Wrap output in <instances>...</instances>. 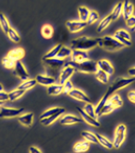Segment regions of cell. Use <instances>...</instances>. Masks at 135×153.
I'll list each match as a JSON object with an SVG mask.
<instances>
[{"label": "cell", "instance_id": "6da1fadb", "mask_svg": "<svg viewBox=\"0 0 135 153\" xmlns=\"http://www.w3.org/2000/svg\"><path fill=\"white\" fill-rule=\"evenodd\" d=\"M97 46V39L90 38L87 36L77 37L71 41V48L72 50H90Z\"/></svg>", "mask_w": 135, "mask_h": 153}, {"label": "cell", "instance_id": "7a4b0ae2", "mask_svg": "<svg viewBox=\"0 0 135 153\" xmlns=\"http://www.w3.org/2000/svg\"><path fill=\"white\" fill-rule=\"evenodd\" d=\"M97 46L107 51H117L124 47L122 43H120L116 38L111 36H104L97 38Z\"/></svg>", "mask_w": 135, "mask_h": 153}, {"label": "cell", "instance_id": "3957f363", "mask_svg": "<svg viewBox=\"0 0 135 153\" xmlns=\"http://www.w3.org/2000/svg\"><path fill=\"white\" fill-rule=\"evenodd\" d=\"M65 65H69L71 67H73L75 69V71H79V72H82V73H89V74H92L96 73V71L98 70L97 68V64L96 62L92 61V60H85V61H82V62H73V61H69L67 63H65Z\"/></svg>", "mask_w": 135, "mask_h": 153}, {"label": "cell", "instance_id": "277c9868", "mask_svg": "<svg viewBox=\"0 0 135 153\" xmlns=\"http://www.w3.org/2000/svg\"><path fill=\"white\" fill-rule=\"evenodd\" d=\"M133 82H135V77H128V78H125V77H118L113 81V83L109 86V88L107 89L106 93L104 95H106L108 98H110L113 93H115L116 91L120 90V89L126 87V86L132 84Z\"/></svg>", "mask_w": 135, "mask_h": 153}, {"label": "cell", "instance_id": "5b68a950", "mask_svg": "<svg viewBox=\"0 0 135 153\" xmlns=\"http://www.w3.org/2000/svg\"><path fill=\"white\" fill-rule=\"evenodd\" d=\"M126 136V126L124 124H120L117 126L115 133H114V139H113V147L116 149L120 148V146L122 145L123 141L125 140Z\"/></svg>", "mask_w": 135, "mask_h": 153}, {"label": "cell", "instance_id": "8992f818", "mask_svg": "<svg viewBox=\"0 0 135 153\" xmlns=\"http://www.w3.org/2000/svg\"><path fill=\"white\" fill-rule=\"evenodd\" d=\"M24 113L23 108H8L1 107L0 109V118H12L18 117Z\"/></svg>", "mask_w": 135, "mask_h": 153}, {"label": "cell", "instance_id": "52a82bcc", "mask_svg": "<svg viewBox=\"0 0 135 153\" xmlns=\"http://www.w3.org/2000/svg\"><path fill=\"white\" fill-rule=\"evenodd\" d=\"M13 74L15 76L19 77L22 81H25V80H28L30 77L29 72L26 70L25 66L23 65V63L21 61H16L15 63V67L13 69Z\"/></svg>", "mask_w": 135, "mask_h": 153}, {"label": "cell", "instance_id": "ba28073f", "mask_svg": "<svg viewBox=\"0 0 135 153\" xmlns=\"http://www.w3.org/2000/svg\"><path fill=\"white\" fill-rule=\"evenodd\" d=\"M87 22L81 21V20H70V21L66 22V27L67 29L72 33H77L83 30L87 26Z\"/></svg>", "mask_w": 135, "mask_h": 153}, {"label": "cell", "instance_id": "9c48e42d", "mask_svg": "<svg viewBox=\"0 0 135 153\" xmlns=\"http://www.w3.org/2000/svg\"><path fill=\"white\" fill-rule=\"evenodd\" d=\"M42 61L47 68L53 69V70H59L60 68H62L63 66L65 65L64 59H60V58H57V57H55V58L44 59V60H42Z\"/></svg>", "mask_w": 135, "mask_h": 153}, {"label": "cell", "instance_id": "30bf717a", "mask_svg": "<svg viewBox=\"0 0 135 153\" xmlns=\"http://www.w3.org/2000/svg\"><path fill=\"white\" fill-rule=\"evenodd\" d=\"M75 72V69L71 67L69 65H65V67L61 70V73L59 75V83L60 84H64L66 81L70 79V77L72 76Z\"/></svg>", "mask_w": 135, "mask_h": 153}, {"label": "cell", "instance_id": "8fae6325", "mask_svg": "<svg viewBox=\"0 0 135 153\" xmlns=\"http://www.w3.org/2000/svg\"><path fill=\"white\" fill-rule=\"evenodd\" d=\"M96 64H97V68H98L99 70L104 71L105 73H107L109 75V76L114 73V67L112 66V64L108 61V60L101 59V60H99V61H97Z\"/></svg>", "mask_w": 135, "mask_h": 153}, {"label": "cell", "instance_id": "7c38bea8", "mask_svg": "<svg viewBox=\"0 0 135 153\" xmlns=\"http://www.w3.org/2000/svg\"><path fill=\"white\" fill-rule=\"evenodd\" d=\"M70 97L74 98V99L78 100V101H81V102H85V103H89L90 102V99L89 97L86 95L84 92L79 90V89H76V88H73L69 93H68Z\"/></svg>", "mask_w": 135, "mask_h": 153}, {"label": "cell", "instance_id": "4fadbf2b", "mask_svg": "<svg viewBox=\"0 0 135 153\" xmlns=\"http://www.w3.org/2000/svg\"><path fill=\"white\" fill-rule=\"evenodd\" d=\"M36 82L38 83L40 85H43V86H50V85H53L56 83V79L54 77H51V76H48V75H37L36 76Z\"/></svg>", "mask_w": 135, "mask_h": 153}, {"label": "cell", "instance_id": "5bb4252c", "mask_svg": "<svg viewBox=\"0 0 135 153\" xmlns=\"http://www.w3.org/2000/svg\"><path fill=\"white\" fill-rule=\"evenodd\" d=\"M71 61L73 62H82L88 59V54L84 50H72L71 53Z\"/></svg>", "mask_w": 135, "mask_h": 153}, {"label": "cell", "instance_id": "9a60e30c", "mask_svg": "<svg viewBox=\"0 0 135 153\" xmlns=\"http://www.w3.org/2000/svg\"><path fill=\"white\" fill-rule=\"evenodd\" d=\"M133 12H134V5L129 0H124L122 5V15L124 17V19L126 20L129 17L133 16Z\"/></svg>", "mask_w": 135, "mask_h": 153}, {"label": "cell", "instance_id": "2e32d148", "mask_svg": "<svg viewBox=\"0 0 135 153\" xmlns=\"http://www.w3.org/2000/svg\"><path fill=\"white\" fill-rule=\"evenodd\" d=\"M78 109V111H79V113L80 115H81V117H82V119L85 121L86 123L88 124V125H91V126H95V127H99L100 126V122L98 120L96 119V118H93V117H91L90 115H88L86 112L83 110V109L81 108H77Z\"/></svg>", "mask_w": 135, "mask_h": 153}, {"label": "cell", "instance_id": "e0dca14e", "mask_svg": "<svg viewBox=\"0 0 135 153\" xmlns=\"http://www.w3.org/2000/svg\"><path fill=\"white\" fill-rule=\"evenodd\" d=\"M82 119L79 117L75 116V115H71V114H67L64 115L61 119H60V123L62 125H73V124H77V123H81Z\"/></svg>", "mask_w": 135, "mask_h": 153}, {"label": "cell", "instance_id": "ac0fdd59", "mask_svg": "<svg viewBox=\"0 0 135 153\" xmlns=\"http://www.w3.org/2000/svg\"><path fill=\"white\" fill-rule=\"evenodd\" d=\"M25 55V51L23 48H14L12 50L9 51L7 56H9L11 59H13L14 61H20Z\"/></svg>", "mask_w": 135, "mask_h": 153}, {"label": "cell", "instance_id": "d6986e66", "mask_svg": "<svg viewBox=\"0 0 135 153\" xmlns=\"http://www.w3.org/2000/svg\"><path fill=\"white\" fill-rule=\"evenodd\" d=\"M17 119H18V121L22 125L30 127L32 126L33 123V113H31V112H29V113H23L17 117Z\"/></svg>", "mask_w": 135, "mask_h": 153}, {"label": "cell", "instance_id": "ffe728a7", "mask_svg": "<svg viewBox=\"0 0 135 153\" xmlns=\"http://www.w3.org/2000/svg\"><path fill=\"white\" fill-rule=\"evenodd\" d=\"M48 94L51 95V96H57V95H60L61 93H63V84H53L48 86Z\"/></svg>", "mask_w": 135, "mask_h": 153}, {"label": "cell", "instance_id": "44dd1931", "mask_svg": "<svg viewBox=\"0 0 135 153\" xmlns=\"http://www.w3.org/2000/svg\"><path fill=\"white\" fill-rule=\"evenodd\" d=\"M90 147V143L87 141H82V142H77L74 144L73 146V151L75 153H83L86 152Z\"/></svg>", "mask_w": 135, "mask_h": 153}, {"label": "cell", "instance_id": "7402d4cb", "mask_svg": "<svg viewBox=\"0 0 135 153\" xmlns=\"http://www.w3.org/2000/svg\"><path fill=\"white\" fill-rule=\"evenodd\" d=\"M122 5H123V2H119V3H117L116 6L114 7V9L112 10V12L110 13V15H109L112 21L117 20L122 14Z\"/></svg>", "mask_w": 135, "mask_h": 153}, {"label": "cell", "instance_id": "603a6c76", "mask_svg": "<svg viewBox=\"0 0 135 153\" xmlns=\"http://www.w3.org/2000/svg\"><path fill=\"white\" fill-rule=\"evenodd\" d=\"M59 112H62V113H64L65 109L62 108V107L50 108V109H48V110L44 111L41 115H40V119H42V118H46V117H50V116H52V115H54V114L59 113Z\"/></svg>", "mask_w": 135, "mask_h": 153}, {"label": "cell", "instance_id": "cb8c5ba5", "mask_svg": "<svg viewBox=\"0 0 135 153\" xmlns=\"http://www.w3.org/2000/svg\"><path fill=\"white\" fill-rule=\"evenodd\" d=\"M95 136L97 138V141H98V143H100L103 147H105V148L107 149H113V143L111 142V141H109L107 138L104 137L103 135L101 134H95Z\"/></svg>", "mask_w": 135, "mask_h": 153}, {"label": "cell", "instance_id": "d4e9b609", "mask_svg": "<svg viewBox=\"0 0 135 153\" xmlns=\"http://www.w3.org/2000/svg\"><path fill=\"white\" fill-rule=\"evenodd\" d=\"M54 33L53 27L49 24H45L44 26L41 28V34L45 39H50L52 38Z\"/></svg>", "mask_w": 135, "mask_h": 153}, {"label": "cell", "instance_id": "484cf974", "mask_svg": "<svg viewBox=\"0 0 135 153\" xmlns=\"http://www.w3.org/2000/svg\"><path fill=\"white\" fill-rule=\"evenodd\" d=\"M112 22V20L110 18V16H106L105 18H103L101 21L99 22L98 26H97V32L98 33H101L102 31H104L106 28H107L109 25H110V23Z\"/></svg>", "mask_w": 135, "mask_h": 153}, {"label": "cell", "instance_id": "4316f807", "mask_svg": "<svg viewBox=\"0 0 135 153\" xmlns=\"http://www.w3.org/2000/svg\"><path fill=\"white\" fill-rule=\"evenodd\" d=\"M37 84L36 80L35 79H28V80H25L18 86V89H21V90H24V91H27L29 89L33 88L34 86Z\"/></svg>", "mask_w": 135, "mask_h": 153}, {"label": "cell", "instance_id": "83f0119b", "mask_svg": "<svg viewBox=\"0 0 135 153\" xmlns=\"http://www.w3.org/2000/svg\"><path fill=\"white\" fill-rule=\"evenodd\" d=\"M62 114H64V113H62V112H59V113L54 114V115H52V116H50V117L42 118V119H40V123H41L42 125L48 126V125H50V124H52L56 119H58V118L61 116Z\"/></svg>", "mask_w": 135, "mask_h": 153}, {"label": "cell", "instance_id": "f1b7e54d", "mask_svg": "<svg viewBox=\"0 0 135 153\" xmlns=\"http://www.w3.org/2000/svg\"><path fill=\"white\" fill-rule=\"evenodd\" d=\"M107 102L110 103L111 105H113L115 108H118V107H121L123 105V101L121 99V97L119 96L118 94H114L109 98Z\"/></svg>", "mask_w": 135, "mask_h": 153}, {"label": "cell", "instance_id": "f546056e", "mask_svg": "<svg viewBox=\"0 0 135 153\" xmlns=\"http://www.w3.org/2000/svg\"><path fill=\"white\" fill-rule=\"evenodd\" d=\"M61 47H62V44H57V45H55V46H54V47L49 51V52L46 53L44 56L42 57V60H44V59H49V58H55V57L57 56V54H58L59 50H60V48H61Z\"/></svg>", "mask_w": 135, "mask_h": 153}, {"label": "cell", "instance_id": "4dcf8cb0", "mask_svg": "<svg viewBox=\"0 0 135 153\" xmlns=\"http://www.w3.org/2000/svg\"><path fill=\"white\" fill-rule=\"evenodd\" d=\"M71 53H72V49L66 47V46H63L60 48L58 54H57V58H60V59H65L67 57H70L71 56Z\"/></svg>", "mask_w": 135, "mask_h": 153}, {"label": "cell", "instance_id": "1f68e13d", "mask_svg": "<svg viewBox=\"0 0 135 153\" xmlns=\"http://www.w3.org/2000/svg\"><path fill=\"white\" fill-rule=\"evenodd\" d=\"M81 136L85 141H87L89 143H98L97 138L95 136V134H93L92 132L89 131H82L81 132Z\"/></svg>", "mask_w": 135, "mask_h": 153}, {"label": "cell", "instance_id": "d6a6232c", "mask_svg": "<svg viewBox=\"0 0 135 153\" xmlns=\"http://www.w3.org/2000/svg\"><path fill=\"white\" fill-rule=\"evenodd\" d=\"M0 27H1V29L3 30V32L5 34H7L8 30L10 29L9 22H8L7 18L5 17L3 13H0Z\"/></svg>", "mask_w": 135, "mask_h": 153}, {"label": "cell", "instance_id": "836d02e7", "mask_svg": "<svg viewBox=\"0 0 135 153\" xmlns=\"http://www.w3.org/2000/svg\"><path fill=\"white\" fill-rule=\"evenodd\" d=\"M89 13H90V10H89L87 7H85V6L78 7V15H79V18H80L81 21L87 22Z\"/></svg>", "mask_w": 135, "mask_h": 153}, {"label": "cell", "instance_id": "e575fe53", "mask_svg": "<svg viewBox=\"0 0 135 153\" xmlns=\"http://www.w3.org/2000/svg\"><path fill=\"white\" fill-rule=\"evenodd\" d=\"M95 76H96V79L100 81L101 83H104V84H107L109 82V75L107 73H105L104 71L102 70H97L96 73H95Z\"/></svg>", "mask_w": 135, "mask_h": 153}, {"label": "cell", "instance_id": "d590c367", "mask_svg": "<svg viewBox=\"0 0 135 153\" xmlns=\"http://www.w3.org/2000/svg\"><path fill=\"white\" fill-rule=\"evenodd\" d=\"M1 63H2V65H3V67H5L6 69H14L16 61H14L13 59H11L9 56H5L2 58Z\"/></svg>", "mask_w": 135, "mask_h": 153}, {"label": "cell", "instance_id": "8d00e7d4", "mask_svg": "<svg viewBox=\"0 0 135 153\" xmlns=\"http://www.w3.org/2000/svg\"><path fill=\"white\" fill-rule=\"evenodd\" d=\"M25 93L24 90H21V89H15V90L11 91L8 93V97H9V101H14L16 99H18V98H20Z\"/></svg>", "mask_w": 135, "mask_h": 153}, {"label": "cell", "instance_id": "74e56055", "mask_svg": "<svg viewBox=\"0 0 135 153\" xmlns=\"http://www.w3.org/2000/svg\"><path fill=\"white\" fill-rule=\"evenodd\" d=\"M6 35L9 37V39L12 42H14V43H19L20 39H21V38H20V36H19V34L17 33L16 31L13 29V28H11V27H10V29L8 30V32H7Z\"/></svg>", "mask_w": 135, "mask_h": 153}, {"label": "cell", "instance_id": "f35d334b", "mask_svg": "<svg viewBox=\"0 0 135 153\" xmlns=\"http://www.w3.org/2000/svg\"><path fill=\"white\" fill-rule=\"evenodd\" d=\"M115 109H116V108L114 107L113 105H111L110 103L107 102V103H106V104L102 107L101 110H100L99 114H98V117H99V116H101V115H106V114L111 113V112H112V111H114Z\"/></svg>", "mask_w": 135, "mask_h": 153}, {"label": "cell", "instance_id": "ab89813d", "mask_svg": "<svg viewBox=\"0 0 135 153\" xmlns=\"http://www.w3.org/2000/svg\"><path fill=\"white\" fill-rule=\"evenodd\" d=\"M98 20H99V14L97 13L96 11H90L88 19H87V24L88 25L93 24V23H95L96 21H98Z\"/></svg>", "mask_w": 135, "mask_h": 153}, {"label": "cell", "instance_id": "60d3db41", "mask_svg": "<svg viewBox=\"0 0 135 153\" xmlns=\"http://www.w3.org/2000/svg\"><path fill=\"white\" fill-rule=\"evenodd\" d=\"M83 110H84L88 115H90L91 117L96 118V115H95V108H94V106H93L92 104H91V103H86V105L84 106Z\"/></svg>", "mask_w": 135, "mask_h": 153}, {"label": "cell", "instance_id": "b9f144b4", "mask_svg": "<svg viewBox=\"0 0 135 153\" xmlns=\"http://www.w3.org/2000/svg\"><path fill=\"white\" fill-rule=\"evenodd\" d=\"M114 34H116V35L121 36V37H123V38H124V39H126V40H131L130 33H129L128 31H126V30L119 29V30H117L116 32L114 33Z\"/></svg>", "mask_w": 135, "mask_h": 153}, {"label": "cell", "instance_id": "7bdbcfd3", "mask_svg": "<svg viewBox=\"0 0 135 153\" xmlns=\"http://www.w3.org/2000/svg\"><path fill=\"white\" fill-rule=\"evenodd\" d=\"M73 89V84L72 82L70 81V80H68V81H66L64 84H63V92L64 93H69V92Z\"/></svg>", "mask_w": 135, "mask_h": 153}, {"label": "cell", "instance_id": "ee69618b", "mask_svg": "<svg viewBox=\"0 0 135 153\" xmlns=\"http://www.w3.org/2000/svg\"><path fill=\"white\" fill-rule=\"evenodd\" d=\"M125 21H126V25H127L128 27L133 28V27L135 26V16L129 17V18H128V19H126Z\"/></svg>", "mask_w": 135, "mask_h": 153}, {"label": "cell", "instance_id": "f6af8a7d", "mask_svg": "<svg viewBox=\"0 0 135 153\" xmlns=\"http://www.w3.org/2000/svg\"><path fill=\"white\" fill-rule=\"evenodd\" d=\"M9 100V97H8V93L3 91H0V101L2 102H5V101H8Z\"/></svg>", "mask_w": 135, "mask_h": 153}, {"label": "cell", "instance_id": "bcb514c9", "mask_svg": "<svg viewBox=\"0 0 135 153\" xmlns=\"http://www.w3.org/2000/svg\"><path fill=\"white\" fill-rule=\"evenodd\" d=\"M127 97H128V99L130 100L132 103H134V104H135V91H130V92H128Z\"/></svg>", "mask_w": 135, "mask_h": 153}, {"label": "cell", "instance_id": "7dc6e473", "mask_svg": "<svg viewBox=\"0 0 135 153\" xmlns=\"http://www.w3.org/2000/svg\"><path fill=\"white\" fill-rule=\"evenodd\" d=\"M29 152L30 153H42L38 148H37V147H34V146L30 147V148H29Z\"/></svg>", "mask_w": 135, "mask_h": 153}, {"label": "cell", "instance_id": "c3c4849f", "mask_svg": "<svg viewBox=\"0 0 135 153\" xmlns=\"http://www.w3.org/2000/svg\"><path fill=\"white\" fill-rule=\"evenodd\" d=\"M128 74L130 75L131 77H135V67L128 69Z\"/></svg>", "mask_w": 135, "mask_h": 153}, {"label": "cell", "instance_id": "681fc988", "mask_svg": "<svg viewBox=\"0 0 135 153\" xmlns=\"http://www.w3.org/2000/svg\"><path fill=\"white\" fill-rule=\"evenodd\" d=\"M0 91H3V86L0 84Z\"/></svg>", "mask_w": 135, "mask_h": 153}, {"label": "cell", "instance_id": "f907efd6", "mask_svg": "<svg viewBox=\"0 0 135 153\" xmlns=\"http://www.w3.org/2000/svg\"><path fill=\"white\" fill-rule=\"evenodd\" d=\"M3 103H4V102H2V101H0V106H2V105H3Z\"/></svg>", "mask_w": 135, "mask_h": 153}, {"label": "cell", "instance_id": "816d5d0a", "mask_svg": "<svg viewBox=\"0 0 135 153\" xmlns=\"http://www.w3.org/2000/svg\"><path fill=\"white\" fill-rule=\"evenodd\" d=\"M132 30H133V31H135V26H134L133 28H132Z\"/></svg>", "mask_w": 135, "mask_h": 153}]
</instances>
